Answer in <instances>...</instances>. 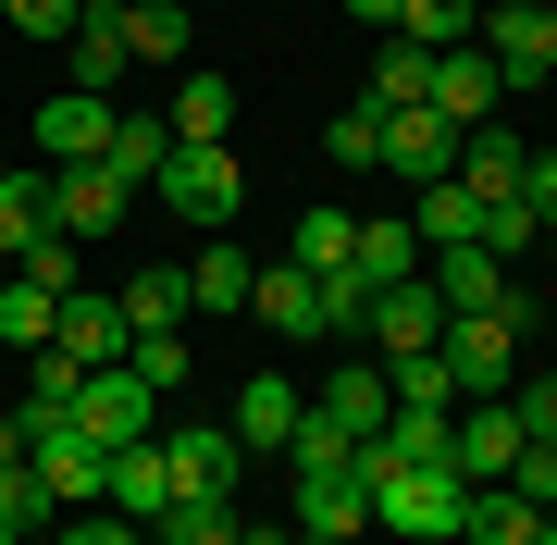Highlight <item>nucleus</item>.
Here are the masks:
<instances>
[{
  "label": "nucleus",
  "instance_id": "nucleus-1",
  "mask_svg": "<svg viewBox=\"0 0 557 545\" xmlns=\"http://www.w3.org/2000/svg\"><path fill=\"white\" fill-rule=\"evenodd\" d=\"M458 508H471L458 471H372V521L409 545H458Z\"/></svg>",
  "mask_w": 557,
  "mask_h": 545
},
{
  "label": "nucleus",
  "instance_id": "nucleus-2",
  "mask_svg": "<svg viewBox=\"0 0 557 545\" xmlns=\"http://www.w3.org/2000/svg\"><path fill=\"white\" fill-rule=\"evenodd\" d=\"M13 434H25V459H38V484H50L62 508H87V496H100L112 446H87V434H75V409H13Z\"/></svg>",
  "mask_w": 557,
  "mask_h": 545
},
{
  "label": "nucleus",
  "instance_id": "nucleus-3",
  "mask_svg": "<svg viewBox=\"0 0 557 545\" xmlns=\"http://www.w3.org/2000/svg\"><path fill=\"white\" fill-rule=\"evenodd\" d=\"M236 149H174V162H161L149 174V199L161 211H186V223H199V236H223V223H236Z\"/></svg>",
  "mask_w": 557,
  "mask_h": 545
},
{
  "label": "nucleus",
  "instance_id": "nucleus-4",
  "mask_svg": "<svg viewBox=\"0 0 557 545\" xmlns=\"http://www.w3.org/2000/svg\"><path fill=\"white\" fill-rule=\"evenodd\" d=\"M124 211H137V186H124L112 162H50V223H62L75 248H100Z\"/></svg>",
  "mask_w": 557,
  "mask_h": 545
},
{
  "label": "nucleus",
  "instance_id": "nucleus-5",
  "mask_svg": "<svg viewBox=\"0 0 557 545\" xmlns=\"http://www.w3.org/2000/svg\"><path fill=\"white\" fill-rule=\"evenodd\" d=\"M471 38H483V62H496L508 87H520V75H557V0H496Z\"/></svg>",
  "mask_w": 557,
  "mask_h": 545
},
{
  "label": "nucleus",
  "instance_id": "nucleus-6",
  "mask_svg": "<svg viewBox=\"0 0 557 545\" xmlns=\"http://www.w3.org/2000/svg\"><path fill=\"white\" fill-rule=\"evenodd\" d=\"M75 434H87V446H137V434H161V397L112 360V372H87V384H75Z\"/></svg>",
  "mask_w": 557,
  "mask_h": 545
},
{
  "label": "nucleus",
  "instance_id": "nucleus-7",
  "mask_svg": "<svg viewBox=\"0 0 557 545\" xmlns=\"http://www.w3.org/2000/svg\"><path fill=\"white\" fill-rule=\"evenodd\" d=\"M161 459H174V496H236V484H248L236 422H174V434H161Z\"/></svg>",
  "mask_w": 557,
  "mask_h": 545
},
{
  "label": "nucleus",
  "instance_id": "nucleus-8",
  "mask_svg": "<svg viewBox=\"0 0 557 545\" xmlns=\"http://www.w3.org/2000/svg\"><path fill=\"white\" fill-rule=\"evenodd\" d=\"M458 409H384V434H359V471H458Z\"/></svg>",
  "mask_w": 557,
  "mask_h": 545
},
{
  "label": "nucleus",
  "instance_id": "nucleus-9",
  "mask_svg": "<svg viewBox=\"0 0 557 545\" xmlns=\"http://www.w3.org/2000/svg\"><path fill=\"white\" fill-rule=\"evenodd\" d=\"M359 335H372V360H409V347H434V335H446V298H434V273L384 285V298L359 310Z\"/></svg>",
  "mask_w": 557,
  "mask_h": 545
},
{
  "label": "nucleus",
  "instance_id": "nucleus-10",
  "mask_svg": "<svg viewBox=\"0 0 557 545\" xmlns=\"http://www.w3.org/2000/svg\"><path fill=\"white\" fill-rule=\"evenodd\" d=\"M50 347L75 372H112L124 347H137V323H124V298H100V285H75V298H62V323H50Z\"/></svg>",
  "mask_w": 557,
  "mask_h": 545
},
{
  "label": "nucleus",
  "instance_id": "nucleus-11",
  "mask_svg": "<svg viewBox=\"0 0 557 545\" xmlns=\"http://www.w3.org/2000/svg\"><path fill=\"white\" fill-rule=\"evenodd\" d=\"M434 360L458 372V397H508V360H520V335L496 323V310H471V323H446V335H434Z\"/></svg>",
  "mask_w": 557,
  "mask_h": 545
},
{
  "label": "nucleus",
  "instance_id": "nucleus-12",
  "mask_svg": "<svg viewBox=\"0 0 557 545\" xmlns=\"http://www.w3.org/2000/svg\"><path fill=\"white\" fill-rule=\"evenodd\" d=\"M520 446H533V434H520V409H508V397H471V409H458V446H446V459H458V484H508Z\"/></svg>",
  "mask_w": 557,
  "mask_h": 545
},
{
  "label": "nucleus",
  "instance_id": "nucleus-13",
  "mask_svg": "<svg viewBox=\"0 0 557 545\" xmlns=\"http://www.w3.org/2000/svg\"><path fill=\"white\" fill-rule=\"evenodd\" d=\"M112 149V100L100 87H50L38 100V162H100Z\"/></svg>",
  "mask_w": 557,
  "mask_h": 545
},
{
  "label": "nucleus",
  "instance_id": "nucleus-14",
  "mask_svg": "<svg viewBox=\"0 0 557 545\" xmlns=\"http://www.w3.org/2000/svg\"><path fill=\"white\" fill-rule=\"evenodd\" d=\"M409 273H421V236H409V211H384V223H359L347 273H322V285H347V298H384V285H409Z\"/></svg>",
  "mask_w": 557,
  "mask_h": 545
},
{
  "label": "nucleus",
  "instance_id": "nucleus-15",
  "mask_svg": "<svg viewBox=\"0 0 557 545\" xmlns=\"http://www.w3.org/2000/svg\"><path fill=\"white\" fill-rule=\"evenodd\" d=\"M496 62H483V38H458V50H434V100H421V112H446L458 124V137H471V124H496Z\"/></svg>",
  "mask_w": 557,
  "mask_h": 545
},
{
  "label": "nucleus",
  "instance_id": "nucleus-16",
  "mask_svg": "<svg viewBox=\"0 0 557 545\" xmlns=\"http://www.w3.org/2000/svg\"><path fill=\"white\" fill-rule=\"evenodd\" d=\"M298 409H310V397H298L285 372H248L223 422H236V446H248V459H285V434H298Z\"/></svg>",
  "mask_w": 557,
  "mask_h": 545
},
{
  "label": "nucleus",
  "instance_id": "nucleus-17",
  "mask_svg": "<svg viewBox=\"0 0 557 545\" xmlns=\"http://www.w3.org/2000/svg\"><path fill=\"white\" fill-rule=\"evenodd\" d=\"M62 62H75V87H100V100H112L124 75H137V38H124V13H112V0H87V13H75Z\"/></svg>",
  "mask_w": 557,
  "mask_h": 545
},
{
  "label": "nucleus",
  "instance_id": "nucleus-18",
  "mask_svg": "<svg viewBox=\"0 0 557 545\" xmlns=\"http://www.w3.org/2000/svg\"><path fill=\"white\" fill-rule=\"evenodd\" d=\"M100 496L124 508V521H161V508H174V459H161V434H137V446H112V471H100Z\"/></svg>",
  "mask_w": 557,
  "mask_h": 545
},
{
  "label": "nucleus",
  "instance_id": "nucleus-19",
  "mask_svg": "<svg viewBox=\"0 0 557 545\" xmlns=\"http://www.w3.org/2000/svg\"><path fill=\"white\" fill-rule=\"evenodd\" d=\"M409 236H421V261H434V248H483V199H471L458 174L409 186Z\"/></svg>",
  "mask_w": 557,
  "mask_h": 545
},
{
  "label": "nucleus",
  "instance_id": "nucleus-20",
  "mask_svg": "<svg viewBox=\"0 0 557 545\" xmlns=\"http://www.w3.org/2000/svg\"><path fill=\"white\" fill-rule=\"evenodd\" d=\"M384 174H409V186L458 174V124L446 112H384Z\"/></svg>",
  "mask_w": 557,
  "mask_h": 545
},
{
  "label": "nucleus",
  "instance_id": "nucleus-21",
  "mask_svg": "<svg viewBox=\"0 0 557 545\" xmlns=\"http://www.w3.org/2000/svg\"><path fill=\"white\" fill-rule=\"evenodd\" d=\"M359 521H372V471H359V459L347 471H298V533H335L347 545Z\"/></svg>",
  "mask_w": 557,
  "mask_h": 545
},
{
  "label": "nucleus",
  "instance_id": "nucleus-22",
  "mask_svg": "<svg viewBox=\"0 0 557 545\" xmlns=\"http://www.w3.org/2000/svg\"><path fill=\"white\" fill-rule=\"evenodd\" d=\"M421 273H434L446 323H471V310H496V298H508V261H496V248H434Z\"/></svg>",
  "mask_w": 557,
  "mask_h": 545
},
{
  "label": "nucleus",
  "instance_id": "nucleus-23",
  "mask_svg": "<svg viewBox=\"0 0 557 545\" xmlns=\"http://www.w3.org/2000/svg\"><path fill=\"white\" fill-rule=\"evenodd\" d=\"M248 310H260L273 335H322V323H335V298H322V273H298V261H273V273H260V285H248Z\"/></svg>",
  "mask_w": 557,
  "mask_h": 545
},
{
  "label": "nucleus",
  "instance_id": "nucleus-24",
  "mask_svg": "<svg viewBox=\"0 0 557 545\" xmlns=\"http://www.w3.org/2000/svg\"><path fill=\"white\" fill-rule=\"evenodd\" d=\"M161 124H174V149H223V137H236V87H223V75H174Z\"/></svg>",
  "mask_w": 557,
  "mask_h": 545
},
{
  "label": "nucleus",
  "instance_id": "nucleus-25",
  "mask_svg": "<svg viewBox=\"0 0 557 545\" xmlns=\"http://www.w3.org/2000/svg\"><path fill=\"white\" fill-rule=\"evenodd\" d=\"M520 174H533V149H520L508 124H471V137H458V186H471V199H520Z\"/></svg>",
  "mask_w": 557,
  "mask_h": 545
},
{
  "label": "nucleus",
  "instance_id": "nucleus-26",
  "mask_svg": "<svg viewBox=\"0 0 557 545\" xmlns=\"http://www.w3.org/2000/svg\"><path fill=\"white\" fill-rule=\"evenodd\" d=\"M248 285H260V261L236 236H199V261H186V310H248Z\"/></svg>",
  "mask_w": 557,
  "mask_h": 545
},
{
  "label": "nucleus",
  "instance_id": "nucleus-27",
  "mask_svg": "<svg viewBox=\"0 0 557 545\" xmlns=\"http://www.w3.org/2000/svg\"><path fill=\"white\" fill-rule=\"evenodd\" d=\"M310 409H322L347 446H359V434H384V409H397V397H384V360H372V372H322V397H310Z\"/></svg>",
  "mask_w": 557,
  "mask_h": 545
},
{
  "label": "nucleus",
  "instance_id": "nucleus-28",
  "mask_svg": "<svg viewBox=\"0 0 557 545\" xmlns=\"http://www.w3.org/2000/svg\"><path fill=\"white\" fill-rule=\"evenodd\" d=\"M533 533H545V508L508 484H471V508H458V545H533Z\"/></svg>",
  "mask_w": 557,
  "mask_h": 545
},
{
  "label": "nucleus",
  "instance_id": "nucleus-29",
  "mask_svg": "<svg viewBox=\"0 0 557 545\" xmlns=\"http://www.w3.org/2000/svg\"><path fill=\"white\" fill-rule=\"evenodd\" d=\"M359 100H372V112H421V100H434V50H421V38H384V62H372Z\"/></svg>",
  "mask_w": 557,
  "mask_h": 545
},
{
  "label": "nucleus",
  "instance_id": "nucleus-30",
  "mask_svg": "<svg viewBox=\"0 0 557 545\" xmlns=\"http://www.w3.org/2000/svg\"><path fill=\"white\" fill-rule=\"evenodd\" d=\"M100 162H112L124 186H149L161 162H174V124H161V112H112V149H100Z\"/></svg>",
  "mask_w": 557,
  "mask_h": 545
},
{
  "label": "nucleus",
  "instance_id": "nucleus-31",
  "mask_svg": "<svg viewBox=\"0 0 557 545\" xmlns=\"http://www.w3.org/2000/svg\"><path fill=\"white\" fill-rule=\"evenodd\" d=\"M50 323H62V298H50V285L0 273V347H25V360H38V347H50Z\"/></svg>",
  "mask_w": 557,
  "mask_h": 545
},
{
  "label": "nucleus",
  "instance_id": "nucleus-32",
  "mask_svg": "<svg viewBox=\"0 0 557 545\" xmlns=\"http://www.w3.org/2000/svg\"><path fill=\"white\" fill-rule=\"evenodd\" d=\"M50 484H38V459H13V471H0V533H13V545H50Z\"/></svg>",
  "mask_w": 557,
  "mask_h": 545
},
{
  "label": "nucleus",
  "instance_id": "nucleus-33",
  "mask_svg": "<svg viewBox=\"0 0 557 545\" xmlns=\"http://www.w3.org/2000/svg\"><path fill=\"white\" fill-rule=\"evenodd\" d=\"M0 273H25V285H50V298H75V285H87V248L62 236V223H50V236H25V248H13Z\"/></svg>",
  "mask_w": 557,
  "mask_h": 545
},
{
  "label": "nucleus",
  "instance_id": "nucleus-34",
  "mask_svg": "<svg viewBox=\"0 0 557 545\" xmlns=\"http://www.w3.org/2000/svg\"><path fill=\"white\" fill-rule=\"evenodd\" d=\"M347 248H359V211L322 199V211H298V248H285V261L298 273H347Z\"/></svg>",
  "mask_w": 557,
  "mask_h": 545
},
{
  "label": "nucleus",
  "instance_id": "nucleus-35",
  "mask_svg": "<svg viewBox=\"0 0 557 545\" xmlns=\"http://www.w3.org/2000/svg\"><path fill=\"white\" fill-rule=\"evenodd\" d=\"M112 298H124L137 335H186V273H137V285H112Z\"/></svg>",
  "mask_w": 557,
  "mask_h": 545
},
{
  "label": "nucleus",
  "instance_id": "nucleus-36",
  "mask_svg": "<svg viewBox=\"0 0 557 545\" xmlns=\"http://www.w3.org/2000/svg\"><path fill=\"white\" fill-rule=\"evenodd\" d=\"M149 533H161V545H236V496H174Z\"/></svg>",
  "mask_w": 557,
  "mask_h": 545
},
{
  "label": "nucleus",
  "instance_id": "nucleus-37",
  "mask_svg": "<svg viewBox=\"0 0 557 545\" xmlns=\"http://www.w3.org/2000/svg\"><path fill=\"white\" fill-rule=\"evenodd\" d=\"M25 236H50V174H0V261Z\"/></svg>",
  "mask_w": 557,
  "mask_h": 545
},
{
  "label": "nucleus",
  "instance_id": "nucleus-38",
  "mask_svg": "<svg viewBox=\"0 0 557 545\" xmlns=\"http://www.w3.org/2000/svg\"><path fill=\"white\" fill-rule=\"evenodd\" d=\"M124 13V38H137V62H186V13L174 0H112Z\"/></svg>",
  "mask_w": 557,
  "mask_h": 545
},
{
  "label": "nucleus",
  "instance_id": "nucleus-39",
  "mask_svg": "<svg viewBox=\"0 0 557 545\" xmlns=\"http://www.w3.org/2000/svg\"><path fill=\"white\" fill-rule=\"evenodd\" d=\"M471 25H483V0H409V13H397V38H421V50H458Z\"/></svg>",
  "mask_w": 557,
  "mask_h": 545
},
{
  "label": "nucleus",
  "instance_id": "nucleus-40",
  "mask_svg": "<svg viewBox=\"0 0 557 545\" xmlns=\"http://www.w3.org/2000/svg\"><path fill=\"white\" fill-rule=\"evenodd\" d=\"M322 149H335L347 174H372V162H384V112H372V100H347L335 124H322Z\"/></svg>",
  "mask_w": 557,
  "mask_h": 545
},
{
  "label": "nucleus",
  "instance_id": "nucleus-41",
  "mask_svg": "<svg viewBox=\"0 0 557 545\" xmlns=\"http://www.w3.org/2000/svg\"><path fill=\"white\" fill-rule=\"evenodd\" d=\"M483 248H496V261H533V248H545V211L533 199H483Z\"/></svg>",
  "mask_w": 557,
  "mask_h": 545
},
{
  "label": "nucleus",
  "instance_id": "nucleus-42",
  "mask_svg": "<svg viewBox=\"0 0 557 545\" xmlns=\"http://www.w3.org/2000/svg\"><path fill=\"white\" fill-rule=\"evenodd\" d=\"M347 459H359V446L322 422V409H298V434H285V471H347Z\"/></svg>",
  "mask_w": 557,
  "mask_h": 545
},
{
  "label": "nucleus",
  "instance_id": "nucleus-43",
  "mask_svg": "<svg viewBox=\"0 0 557 545\" xmlns=\"http://www.w3.org/2000/svg\"><path fill=\"white\" fill-rule=\"evenodd\" d=\"M75 360H62V347H38V360H25V409H75Z\"/></svg>",
  "mask_w": 557,
  "mask_h": 545
},
{
  "label": "nucleus",
  "instance_id": "nucleus-44",
  "mask_svg": "<svg viewBox=\"0 0 557 545\" xmlns=\"http://www.w3.org/2000/svg\"><path fill=\"white\" fill-rule=\"evenodd\" d=\"M87 0H0V25H25V38H75Z\"/></svg>",
  "mask_w": 557,
  "mask_h": 545
},
{
  "label": "nucleus",
  "instance_id": "nucleus-45",
  "mask_svg": "<svg viewBox=\"0 0 557 545\" xmlns=\"http://www.w3.org/2000/svg\"><path fill=\"white\" fill-rule=\"evenodd\" d=\"M508 496H533V508H557V446H520V459H508Z\"/></svg>",
  "mask_w": 557,
  "mask_h": 545
},
{
  "label": "nucleus",
  "instance_id": "nucleus-46",
  "mask_svg": "<svg viewBox=\"0 0 557 545\" xmlns=\"http://www.w3.org/2000/svg\"><path fill=\"white\" fill-rule=\"evenodd\" d=\"M508 409H520V434H533V446H557V372H545V384H508Z\"/></svg>",
  "mask_w": 557,
  "mask_h": 545
},
{
  "label": "nucleus",
  "instance_id": "nucleus-47",
  "mask_svg": "<svg viewBox=\"0 0 557 545\" xmlns=\"http://www.w3.org/2000/svg\"><path fill=\"white\" fill-rule=\"evenodd\" d=\"M50 545H149V533L124 521V508H100V521H75V533H50Z\"/></svg>",
  "mask_w": 557,
  "mask_h": 545
},
{
  "label": "nucleus",
  "instance_id": "nucleus-48",
  "mask_svg": "<svg viewBox=\"0 0 557 545\" xmlns=\"http://www.w3.org/2000/svg\"><path fill=\"white\" fill-rule=\"evenodd\" d=\"M520 199H533V211L557 223V149H533V174H520Z\"/></svg>",
  "mask_w": 557,
  "mask_h": 545
},
{
  "label": "nucleus",
  "instance_id": "nucleus-49",
  "mask_svg": "<svg viewBox=\"0 0 557 545\" xmlns=\"http://www.w3.org/2000/svg\"><path fill=\"white\" fill-rule=\"evenodd\" d=\"M347 13H359V25H397V13H409V0H347Z\"/></svg>",
  "mask_w": 557,
  "mask_h": 545
},
{
  "label": "nucleus",
  "instance_id": "nucleus-50",
  "mask_svg": "<svg viewBox=\"0 0 557 545\" xmlns=\"http://www.w3.org/2000/svg\"><path fill=\"white\" fill-rule=\"evenodd\" d=\"M236 545H298V533H260V521H236Z\"/></svg>",
  "mask_w": 557,
  "mask_h": 545
},
{
  "label": "nucleus",
  "instance_id": "nucleus-51",
  "mask_svg": "<svg viewBox=\"0 0 557 545\" xmlns=\"http://www.w3.org/2000/svg\"><path fill=\"white\" fill-rule=\"evenodd\" d=\"M13 459H25V434H13V422H0V471H13Z\"/></svg>",
  "mask_w": 557,
  "mask_h": 545
},
{
  "label": "nucleus",
  "instance_id": "nucleus-52",
  "mask_svg": "<svg viewBox=\"0 0 557 545\" xmlns=\"http://www.w3.org/2000/svg\"><path fill=\"white\" fill-rule=\"evenodd\" d=\"M533 545H557V508H545V533H533Z\"/></svg>",
  "mask_w": 557,
  "mask_h": 545
},
{
  "label": "nucleus",
  "instance_id": "nucleus-53",
  "mask_svg": "<svg viewBox=\"0 0 557 545\" xmlns=\"http://www.w3.org/2000/svg\"><path fill=\"white\" fill-rule=\"evenodd\" d=\"M545 261H557V223H545Z\"/></svg>",
  "mask_w": 557,
  "mask_h": 545
},
{
  "label": "nucleus",
  "instance_id": "nucleus-54",
  "mask_svg": "<svg viewBox=\"0 0 557 545\" xmlns=\"http://www.w3.org/2000/svg\"><path fill=\"white\" fill-rule=\"evenodd\" d=\"M298 545H335V533H298Z\"/></svg>",
  "mask_w": 557,
  "mask_h": 545
},
{
  "label": "nucleus",
  "instance_id": "nucleus-55",
  "mask_svg": "<svg viewBox=\"0 0 557 545\" xmlns=\"http://www.w3.org/2000/svg\"><path fill=\"white\" fill-rule=\"evenodd\" d=\"M0 545H13V533H0Z\"/></svg>",
  "mask_w": 557,
  "mask_h": 545
}]
</instances>
